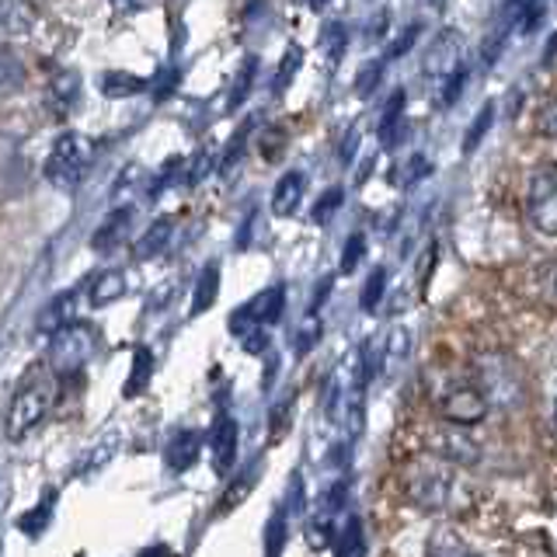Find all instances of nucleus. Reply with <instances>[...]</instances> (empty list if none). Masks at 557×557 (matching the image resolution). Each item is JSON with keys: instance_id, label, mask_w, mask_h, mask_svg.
<instances>
[{"instance_id": "17", "label": "nucleus", "mask_w": 557, "mask_h": 557, "mask_svg": "<svg viewBox=\"0 0 557 557\" xmlns=\"http://www.w3.org/2000/svg\"><path fill=\"white\" fill-rule=\"evenodd\" d=\"M119 446H122V435H119V432L101 435V440L81 457V463H77V478H84V474H98V470L119 453Z\"/></svg>"}, {"instance_id": "23", "label": "nucleus", "mask_w": 557, "mask_h": 557, "mask_svg": "<svg viewBox=\"0 0 557 557\" xmlns=\"http://www.w3.org/2000/svg\"><path fill=\"white\" fill-rule=\"evenodd\" d=\"M216 293H220V265H206L196 283V296H191V313H206L216 304Z\"/></svg>"}, {"instance_id": "37", "label": "nucleus", "mask_w": 557, "mask_h": 557, "mask_svg": "<svg viewBox=\"0 0 557 557\" xmlns=\"http://www.w3.org/2000/svg\"><path fill=\"white\" fill-rule=\"evenodd\" d=\"M283 544H286V516L275 512L272 522H269V557H275Z\"/></svg>"}, {"instance_id": "32", "label": "nucleus", "mask_w": 557, "mask_h": 557, "mask_svg": "<svg viewBox=\"0 0 557 557\" xmlns=\"http://www.w3.org/2000/svg\"><path fill=\"white\" fill-rule=\"evenodd\" d=\"M255 74H258V57H248L244 60V66H240V74H237V81H234V95H231V109H237V104L248 98V91H251V81H255Z\"/></svg>"}, {"instance_id": "9", "label": "nucleus", "mask_w": 557, "mask_h": 557, "mask_svg": "<svg viewBox=\"0 0 557 557\" xmlns=\"http://www.w3.org/2000/svg\"><path fill=\"white\" fill-rule=\"evenodd\" d=\"M432 457H440L453 467H470L481 460V446L470 440L467 429H457V425H443L435 432L432 440Z\"/></svg>"}, {"instance_id": "8", "label": "nucleus", "mask_w": 557, "mask_h": 557, "mask_svg": "<svg viewBox=\"0 0 557 557\" xmlns=\"http://www.w3.org/2000/svg\"><path fill=\"white\" fill-rule=\"evenodd\" d=\"M460 66H463V35L446 28L443 35H435V42L425 49L422 74L432 81H446L449 74H457Z\"/></svg>"}, {"instance_id": "39", "label": "nucleus", "mask_w": 557, "mask_h": 557, "mask_svg": "<svg viewBox=\"0 0 557 557\" xmlns=\"http://www.w3.org/2000/svg\"><path fill=\"white\" fill-rule=\"evenodd\" d=\"M463 81H467V66H460L457 74H449V77H446V91H443V101H446V104H453V101L460 98Z\"/></svg>"}, {"instance_id": "33", "label": "nucleus", "mask_w": 557, "mask_h": 557, "mask_svg": "<svg viewBox=\"0 0 557 557\" xmlns=\"http://www.w3.org/2000/svg\"><path fill=\"white\" fill-rule=\"evenodd\" d=\"M418 32H422V28H418V25H408L405 32L397 35V39L391 42V49H387V63L405 60V57H408V52L414 49V42H418Z\"/></svg>"}, {"instance_id": "19", "label": "nucleus", "mask_w": 557, "mask_h": 557, "mask_svg": "<svg viewBox=\"0 0 557 557\" xmlns=\"http://www.w3.org/2000/svg\"><path fill=\"white\" fill-rule=\"evenodd\" d=\"M122 293H126V272L112 269V272H101L95 278L91 289H87V300H91L95 307H109V304L119 300Z\"/></svg>"}, {"instance_id": "5", "label": "nucleus", "mask_w": 557, "mask_h": 557, "mask_svg": "<svg viewBox=\"0 0 557 557\" xmlns=\"http://www.w3.org/2000/svg\"><path fill=\"white\" fill-rule=\"evenodd\" d=\"M95 352V331L74 321L49 335V373L52 376H74L84 370V362Z\"/></svg>"}, {"instance_id": "4", "label": "nucleus", "mask_w": 557, "mask_h": 557, "mask_svg": "<svg viewBox=\"0 0 557 557\" xmlns=\"http://www.w3.org/2000/svg\"><path fill=\"white\" fill-rule=\"evenodd\" d=\"M91 161V144L81 133H60L46 157V178L60 191H74L84 178V168Z\"/></svg>"}, {"instance_id": "3", "label": "nucleus", "mask_w": 557, "mask_h": 557, "mask_svg": "<svg viewBox=\"0 0 557 557\" xmlns=\"http://www.w3.org/2000/svg\"><path fill=\"white\" fill-rule=\"evenodd\" d=\"M52 400H57V376L49 370L46 373H32L22 387L14 391L11 397V408H8V418H4V432L8 440H25L35 429L42 425V418L49 414Z\"/></svg>"}, {"instance_id": "35", "label": "nucleus", "mask_w": 557, "mask_h": 557, "mask_svg": "<svg viewBox=\"0 0 557 557\" xmlns=\"http://www.w3.org/2000/svg\"><path fill=\"white\" fill-rule=\"evenodd\" d=\"M383 77V60H373V63H366L359 70V77H356V91L359 95H373L376 91V84Z\"/></svg>"}, {"instance_id": "12", "label": "nucleus", "mask_w": 557, "mask_h": 557, "mask_svg": "<svg viewBox=\"0 0 557 557\" xmlns=\"http://www.w3.org/2000/svg\"><path fill=\"white\" fill-rule=\"evenodd\" d=\"M283 310H286V286L278 283V286L261 289L255 300L237 313L251 324H275V321H283Z\"/></svg>"}, {"instance_id": "11", "label": "nucleus", "mask_w": 557, "mask_h": 557, "mask_svg": "<svg viewBox=\"0 0 557 557\" xmlns=\"http://www.w3.org/2000/svg\"><path fill=\"white\" fill-rule=\"evenodd\" d=\"M544 8L547 0H509V4L502 8V35L509 39V35H530L540 17H544Z\"/></svg>"}, {"instance_id": "41", "label": "nucleus", "mask_w": 557, "mask_h": 557, "mask_svg": "<svg viewBox=\"0 0 557 557\" xmlns=\"http://www.w3.org/2000/svg\"><path fill=\"white\" fill-rule=\"evenodd\" d=\"M8 505V484H0V509Z\"/></svg>"}, {"instance_id": "29", "label": "nucleus", "mask_w": 557, "mask_h": 557, "mask_svg": "<svg viewBox=\"0 0 557 557\" xmlns=\"http://www.w3.org/2000/svg\"><path fill=\"white\" fill-rule=\"evenodd\" d=\"M342 199H345V191L338 188V185H331L327 191H324V196L318 199V206H313L310 209V216H313V223H327L331 216H335L338 213V209H342Z\"/></svg>"}, {"instance_id": "42", "label": "nucleus", "mask_w": 557, "mask_h": 557, "mask_svg": "<svg viewBox=\"0 0 557 557\" xmlns=\"http://www.w3.org/2000/svg\"><path fill=\"white\" fill-rule=\"evenodd\" d=\"M432 4H443V0H432Z\"/></svg>"}, {"instance_id": "24", "label": "nucleus", "mask_w": 557, "mask_h": 557, "mask_svg": "<svg viewBox=\"0 0 557 557\" xmlns=\"http://www.w3.org/2000/svg\"><path fill=\"white\" fill-rule=\"evenodd\" d=\"M150 373H153V356H150V348H136V356H133V373L126 380V397H136L139 391L150 383Z\"/></svg>"}, {"instance_id": "10", "label": "nucleus", "mask_w": 557, "mask_h": 557, "mask_svg": "<svg viewBox=\"0 0 557 557\" xmlns=\"http://www.w3.org/2000/svg\"><path fill=\"white\" fill-rule=\"evenodd\" d=\"M209 449H213V467L216 474H226L237 460V422L234 414H216L213 432H209Z\"/></svg>"}, {"instance_id": "6", "label": "nucleus", "mask_w": 557, "mask_h": 557, "mask_svg": "<svg viewBox=\"0 0 557 557\" xmlns=\"http://www.w3.org/2000/svg\"><path fill=\"white\" fill-rule=\"evenodd\" d=\"M527 209H530V220H533V226L540 234H547V237L557 234V174H554L550 164L533 171Z\"/></svg>"}, {"instance_id": "15", "label": "nucleus", "mask_w": 557, "mask_h": 557, "mask_svg": "<svg viewBox=\"0 0 557 557\" xmlns=\"http://www.w3.org/2000/svg\"><path fill=\"white\" fill-rule=\"evenodd\" d=\"M199 449H202V435L196 429H182L178 435H171V443H168V467L188 470L199 460Z\"/></svg>"}, {"instance_id": "14", "label": "nucleus", "mask_w": 557, "mask_h": 557, "mask_svg": "<svg viewBox=\"0 0 557 557\" xmlns=\"http://www.w3.org/2000/svg\"><path fill=\"white\" fill-rule=\"evenodd\" d=\"M77 304H81V293L77 289H70L63 296H57L49 307H42V313L35 318V327L46 331V335H52V331H60L66 324H74L77 321Z\"/></svg>"}, {"instance_id": "28", "label": "nucleus", "mask_w": 557, "mask_h": 557, "mask_svg": "<svg viewBox=\"0 0 557 557\" xmlns=\"http://www.w3.org/2000/svg\"><path fill=\"white\" fill-rule=\"evenodd\" d=\"M383 293H387V272H383V269H373V275L366 278V286H362V293H359L362 310H376L380 300H383Z\"/></svg>"}, {"instance_id": "18", "label": "nucleus", "mask_w": 557, "mask_h": 557, "mask_svg": "<svg viewBox=\"0 0 557 557\" xmlns=\"http://www.w3.org/2000/svg\"><path fill=\"white\" fill-rule=\"evenodd\" d=\"M171 231H174V220L171 216H161L157 223H150L147 231H144V237L136 240V258L139 261H150V258L161 255L168 248V240H171Z\"/></svg>"}, {"instance_id": "21", "label": "nucleus", "mask_w": 557, "mask_h": 557, "mask_svg": "<svg viewBox=\"0 0 557 557\" xmlns=\"http://www.w3.org/2000/svg\"><path fill=\"white\" fill-rule=\"evenodd\" d=\"M129 220H133V213L129 209H115V213L104 220L101 226H98V234L91 237V244L98 251H112L115 244L126 237V231H129Z\"/></svg>"}, {"instance_id": "2", "label": "nucleus", "mask_w": 557, "mask_h": 557, "mask_svg": "<svg viewBox=\"0 0 557 557\" xmlns=\"http://www.w3.org/2000/svg\"><path fill=\"white\" fill-rule=\"evenodd\" d=\"M474 387L484 394L487 408L516 411L530 400L527 373L519 370V362L509 352H498V348L474 356Z\"/></svg>"}, {"instance_id": "38", "label": "nucleus", "mask_w": 557, "mask_h": 557, "mask_svg": "<svg viewBox=\"0 0 557 557\" xmlns=\"http://www.w3.org/2000/svg\"><path fill=\"white\" fill-rule=\"evenodd\" d=\"M248 133H251L248 122H244V126L234 133V144H231V150H226V157H223V171H231L237 164V157L244 153V147H248Z\"/></svg>"}, {"instance_id": "1", "label": "nucleus", "mask_w": 557, "mask_h": 557, "mask_svg": "<svg viewBox=\"0 0 557 557\" xmlns=\"http://www.w3.org/2000/svg\"><path fill=\"white\" fill-rule=\"evenodd\" d=\"M405 492L411 505H418L422 512H449L460 509L463 502V481L457 478V467L422 453L414 457L405 470Z\"/></svg>"}, {"instance_id": "27", "label": "nucleus", "mask_w": 557, "mask_h": 557, "mask_svg": "<svg viewBox=\"0 0 557 557\" xmlns=\"http://www.w3.org/2000/svg\"><path fill=\"white\" fill-rule=\"evenodd\" d=\"M147 87V81H139L133 74H104L101 77V91L104 95H119V98H126V95H139Z\"/></svg>"}, {"instance_id": "34", "label": "nucleus", "mask_w": 557, "mask_h": 557, "mask_svg": "<svg viewBox=\"0 0 557 557\" xmlns=\"http://www.w3.org/2000/svg\"><path fill=\"white\" fill-rule=\"evenodd\" d=\"M366 258V237L362 234H352L345 240V251H342V272H356V265Z\"/></svg>"}, {"instance_id": "22", "label": "nucleus", "mask_w": 557, "mask_h": 557, "mask_svg": "<svg viewBox=\"0 0 557 557\" xmlns=\"http://www.w3.org/2000/svg\"><path fill=\"white\" fill-rule=\"evenodd\" d=\"M25 87V63L8 46H0V98L17 95Z\"/></svg>"}, {"instance_id": "7", "label": "nucleus", "mask_w": 557, "mask_h": 557, "mask_svg": "<svg viewBox=\"0 0 557 557\" xmlns=\"http://www.w3.org/2000/svg\"><path fill=\"white\" fill-rule=\"evenodd\" d=\"M487 411H492V408H487L484 394L474 387V383H457V387L443 391V414H446L449 425L470 429V425L484 422Z\"/></svg>"}, {"instance_id": "31", "label": "nucleus", "mask_w": 557, "mask_h": 557, "mask_svg": "<svg viewBox=\"0 0 557 557\" xmlns=\"http://www.w3.org/2000/svg\"><path fill=\"white\" fill-rule=\"evenodd\" d=\"M49 519H52V495H46V502L35 512L17 519V527H22V533H28V536H39L49 527Z\"/></svg>"}, {"instance_id": "16", "label": "nucleus", "mask_w": 557, "mask_h": 557, "mask_svg": "<svg viewBox=\"0 0 557 557\" xmlns=\"http://www.w3.org/2000/svg\"><path fill=\"white\" fill-rule=\"evenodd\" d=\"M255 484H258V467L251 463V467H244L234 481H226V492H223V495H220V502H216V512H220V516L234 512L237 505L248 502V495L255 492Z\"/></svg>"}, {"instance_id": "30", "label": "nucleus", "mask_w": 557, "mask_h": 557, "mask_svg": "<svg viewBox=\"0 0 557 557\" xmlns=\"http://www.w3.org/2000/svg\"><path fill=\"white\" fill-rule=\"evenodd\" d=\"M321 46H324V57H327V63H342V57H345V46H348V35H345V25H327L324 28V39H321Z\"/></svg>"}, {"instance_id": "36", "label": "nucleus", "mask_w": 557, "mask_h": 557, "mask_svg": "<svg viewBox=\"0 0 557 557\" xmlns=\"http://www.w3.org/2000/svg\"><path fill=\"white\" fill-rule=\"evenodd\" d=\"M296 70H300V49L293 46V49H289V57H286V66H278V74H275V87H272L275 95H283V91H286Z\"/></svg>"}, {"instance_id": "13", "label": "nucleus", "mask_w": 557, "mask_h": 557, "mask_svg": "<svg viewBox=\"0 0 557 557\" xmlns=\"http://www.w3.org/2000/svg\"><path fill=\"white\" fill-rule=\"evenodd\" d=\"M304 188H307L304 171H286L272 188V213L275 216H293L296 209H300V202H304Z\"/></svg>"}, {"instance_id": "26", "label": "nucleus", "mask_w": 557, "mask_h": 557, "mask_svg": "<svg viewBox=\"0 0 557 557\" xmlns=\"http://www.w3.org/2000/svg\"><path fill=\"white\" fill-rule=\"evenodd\" d=\"M492 122H495V101H487L484 109L478 112V119L470 122L467 136H463V153H474L481 147V139L487 136V129H492Z\"/></svg>"}, {"instance_id": "25", "label": "nucleus", "mask_w": 557, "mask_h": 557, "mask_svg": "<svg viewBox=\"0 0 557 557\" xmlns=\"http://www.w3.org/2000/svg\"><path fill=\"white\" fill-rule=\"evenodd\" d=\"M429 557H478V554L470 550L457 533L440 530L432 536V544H429Z\"/></svg>"}, {"instance_id": "40", "label": "nucleus", "mask_w": 557, "mask_h": 557, "mask_svg": "<svg viewBox=\"0 0 557 557\" xmlns=\"http://www.w3.org/2000/svg\"><path fill=\"white\" fill-rule=\"evenodd\" d=\"M300 4H304V8H310V11H321V8L327 4V0H300Z\"/></svg>"}, {"instance_id": "20", "label": "nucleus", "mask_w": 557, "mask_h": 557, "mask_svg": "<svg viewBox=\"0 0 557 557\" xmlns=\"http://www.w3.org/2000/svg\"><path fill=\"white\" fill-rule=\"evenodd\" d=\"M405 101H408L405 91H394L391 101H387V109H383V119H380V144L383 147L397 144L400 126H405Z\"/></svg>"}]
</instances>
